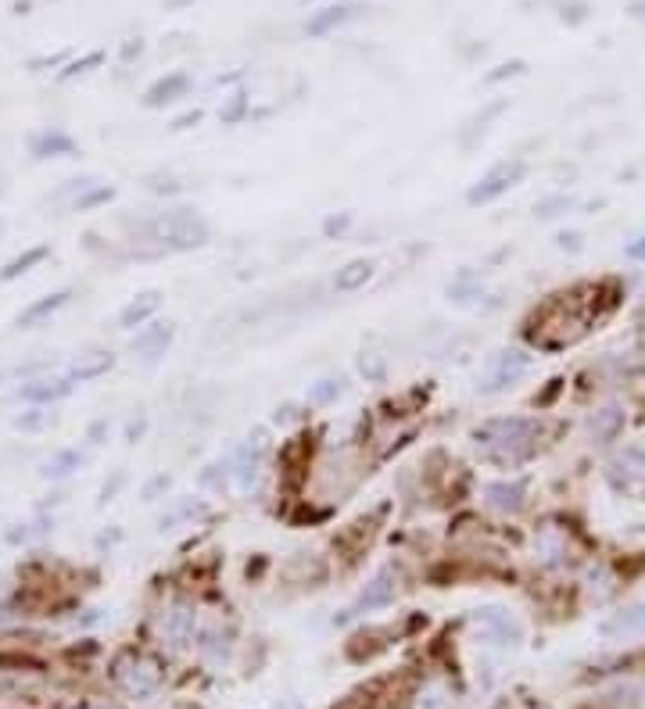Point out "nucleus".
Segmentation results:
<instances>
[{
    "label": "nucleus",
    "instance_id": "nucleus-14",
    "mask_svg": "<svg viewBox=\"0 0 645 709\" xmlns=\"http://www.w3.org/2000/svg\"><path fill=\"white\" fill-rule=\"evenodd\" d=\"M574 556L567 530L563 527H538L534 530V563L542 570H563Z\"/></svg>",
    "mask_w": 645,
    "mask_h": 709
},
{
    "label": "nucleus",
    "instance_id": "nucleus-55",
    "mask_svg": "<svg viewBox=\"0 0 645 709\" xmlns=\"http://www.w3.org/2000/svg\"><path fill=\"white\" fill-rule=\"evenodd\" d=\"M0 380H4V373H0Z\"/></svg>",
    "mask_w": 645,
    "mask_h": 709
},
{
    "label": "nucleus",
    "instance_id": "nucleus-26",
    "mask_svg": "<svg viewBox=\"0 0 645 709\" xmlns=\"http://www.w3.org/2000/svg\"><path fill=\"white\" fill-rule=\"evenodd\" d=\"M344 391H348V384H344V376H319V380H312L309 391H305V409L312 412H323V409H334L337 402L344 398Z\"/></svg>",
    "mask_w": 645,
    "mask_h": 709
},
{
    "label": "nucleus",
    "instance_id": "nucleus-6",
    "mask_svg": "<svg viewBox=\"0 0 645 709\" xmlns=\"http://www.w3.org/2000/svg\"><path fill=\"white\" fill-rule=\"evenodd\" d=\"M527 176H531V162H527V158H502V162H495L488 172H481V176L470 183V190H466V205L470 208L495 205V201H502L509 190L520 187Z\"/></svg>",
    "mask_w": 645,
    "mask_h": 709
},
{
    "label": "nucleus",
    "instance_id": "nucleus-21",
    "mask_svg": "<svg viewBox=\"0 0 645 709\" xmlns=\"http://www.w3.org/2000/svg\"><path fill=\"white\" fill-rule=\"evenodd\" d=\"M29 154L36 162H51V158H76L79 144L65 133V129H40L29 137Z\"/></svg>",
    "mask_w": 645,
    "mask_h": 709
},
{
    "label": "nucleus",
    "instance_id": "nucleus-37",
    "mask_svg": "<svg viewBox=\"0 0 645 709\" xmlns=\"http://www.w3.org/2000/svg\"><path fill=\"white\" fill-rule=\"evenodd\" d=\"M112 201H115V187H108V183H94L86 194H79L76 201H72L69 212H94V208L112 205Z\"/></svg>",
    "mask_w": 645,
    "mask_h": 709
},
{
    "label": "nucleus",
    "instance_id": "nucleus-1",
    "mask_svg": "<svg viewBox=\"0 0 645 709\" xmlns=\"http://www.w3.org/2000/svg\"><path fill=\"white\" fill-rule=\"evenodd\" d=\"M542 441H545V419L520 416V412L488 416L470 430V445L477 452V459L502 473L524 470L527 462L538 459Z\"/></svg>",
    "mask_w": 645,
    "mask_h": 709
},
{
    "label": "nucleus",
    "instance_id": "nucleus-20",
    "mask_svg": "<svg viewBox=\"0 0 645 709\" xmlns=\"http://www.w3.org/2000/svg\"><path fill=\"white\" fill-rule=\"evenodd\" d=\"M190 86H194V79L187 72H165L162 79H155L144 90V108H169V104L183 101L190 94Z\"/></svg>",
    "mask_w": 645,
    "mask_h": 709
},
{
    "label": "nucleus",
    "instance_id": "nucleus-54",
    "mask_svg": "<svg viewBox=\"0 0 645 709\" xmlns=\"http://www.w3.org/2000/svg\"><path fill=\"white\" fill-rule=\"evenodd\" d=\"M642 709H645V699H642Z\"/></svg>",
    "mask_w": 645,
    "mask_h": 709
},
{
    "label": "nucleus",
    "instance_id": "nucleus-22",
    "mask_svg": "<svg viewBox=\"0 0 645 709\" xmlns=\"http://www.w3.org/2000/svg\"><path fill=\"white\" fill-rule=\"evenodd\" d=\"M72 301V291H54V294H43V298L29 301L22 312H18L15 326L18 330H36V326H43L51 316H58L61 308Z\"/></svg>",
    "mask_w": 645,
    "mask_h": 709
},
{
    "label": "nucleus",
    "instance_id": "nucleus-28",
    "mask_svg": "<svg viewBox=\"0 0 645 709\" xmlns=\"http://www.w3.org/2000/svg\"><path fill=\"white\" fill-rule=\"evenodd\" d=\"M359 4H334L327 11H316V15L305 22V36H330L334 29H341L344 22H352L359 15Z\"/></svg>",
    "mask_w": 645,
    "mask_h": 709
},
{
    "label": "nucleus",
    "instance_id": "nucleus-19",
    "mask_svg": "<svg viewBox=\"0 0 645 709\" xmlns=\"http://www.w3.org/2000/svg\"><path fill=\"white\" fill-rule=\"evenodd\" d=\"M473 624H481V631L491 634V638H499L502 645H516V641L524 638V631H520V624H516V616L499 606L473 609Z\"/></svg>",
    "mask_w": 645,
    "mask_h": 709
},
{
    "label": "nucleus",
    "instance_id": "nucleus-9",
    "mask_svg": "<svg viewBox=\"0 0 645 709\" xmlns=\"http://www.w3.org/2000/svg\"><path fill=\"white\" fill-rule=\"evenodd\" d=\"M531 498V473H502V477L481 484V505L491 516H520Z\"/></svg>",
    "mask_w": 645,
    "mask_h": 709
},
{
    "label": "nucleus",
    "instance_id": "nucleus-4",
    "mask_svg": "<svg viewBox=\"0 0 645 709\" xmlns=\"http://www.w3.org/2000/svg\"><path fill=\"white\" fill-rule=\"evenodd\" d=\"M402 584H405L402 563H384L370 581L355 591L352 602L334 616V627H348V624H355V620H362V616L377 613V609H387L398 595H402Z\"/></svg>",
    "mask_w": 645,
    "mask_h": 709
},
{
    "label": "nucleus",
    "instance_id": "nucleus-25",
    "mask_svg": "<svg viewBox=\"0 0 645 709\" xmlns=\"http://www.w3.org/2000/svg\"><path fill=\"white\" fill-rule=\"evenodd\" d=\"M208 513H212V509H208L205 498L183 495L158 516V530H172V527H180V523H198V520H205Z\"/></svg>",
    "mask_w": 645,
    "mask_h": 709
},
{
    "label": "nucleus",
    "instance_id": "nucleus-52",
    "mask_svg": "<svg viewBox=\"0 0 645 709\" xmlns=\"http://www.w3.org/2000/svg\"><path fill=\"white\" fill-rule=\"evenodd\" d=\"M183 4H190V0H169V8H183Z\"/></svg>",
    "mask_w": 645,
    "mask_h": 709
},
{
    "label": "nucleus",
    "instance_id": "nucleus-12",
    "mask_svg": "<svg viewBox=\"0 0 645 709\" xmlns=\"http://www.w3.org/2000/svg\"><path fill=\"white\" fill-rule=\"evenodd\" d=\"M606 477L617 491H631V487L645 484V441L638 445H624L610 455L606 462Z\"/></svg>",
    "mask_w": 645,
    "mask_h": 709
},
{
    "label": "nucleus",
    "instance_id": "nucleus-17",
    "mask_svg": "<svg viewBox=\"0 0 645 709\" xmlns=\"http://www.w3.org/2000/svg\"><path fill=\"white\" fill-rule=\"evenodd\" d=\"M162 301H165L162 291H140L137 298H129L126 305H122V312H119V330L137 334L140 326H147L151 319H158Z\"/></svg>",
    "mask_w": 645,
    "mask_h": 709
},
{
    "label": "nucleus",
    "instance_id": "nucleus-42",
    "mask_svg": "<svg viewBox=\"0 0 645 709\" xmlns=\"http://www.w3.org/2000/svg\"><path fill=\"white\" fill-rule=\"evenodd\" d=\"M169 487H172L169 473H155V477L140 487V498H144V502H162V498L169 495Z\"/></svg>",
    "mask_w": 645,
    "mask_h": 709
},
{
    "label": "nucleus",
    "instance_id": "nucleus-3",
    "mask_svg": "<svg viewBox=\"0 0 645 709\" xmlns=\"http://www.w3.org/2000/svg\"><path fill=\"white\" fill-rule=\"evenodd\" d=\"M198 631H201V609H198V598L194 595H169L158 606L155 613V634L169 652H183L190 649L194 641H198Z\"/></svg>",
    "mask_w": 645,
    "mask_h": 709
},
{
    "label": "nucleus",
    "instance_id": "nucleus-31",
    "mask_svg": "<svg viewBox=\"0 0 645 709\" xmlns=\"http://www.w3.org/2000/svg\"><path fill=\"white\" fill-rule=\"evenodd\" d=\"M86 466V455L79 452V448H61V452H54L51 459L40 466V477L43 480H69L72 473H79Z\"/></svg>",
    "mask_w": 645,
    "mask_h": 709
},
{
    "label": "nucleus",
    "instance_id": "nucleus-10",
    "mask_svg": "<svg viewBox=\"0 0 645 709\" xmlns=\"http://www.w3.org/2000/svg\"><path fill=\"white\" fill-rule=\"evenodd\" d=\"M194 649H198L201 663H205L208 670H223L226 663H230L233 649H237V631H233V624L223 620V616H219V620H208V624H201Z\"/></svg>",
    "mask_w": 645,
    "mask_h": 709
},
{
    "label": "nucleus",
    "instance_id": "nucleus-29",
    "mask_svg": "<svg viewBox=\"0 0 645 709\" xmlns=\"http://www.w3.org/2000/svg\"><path fill=\"white\" fill-rule=\"evenodd\" d=\"M413 709H456V692H452V684L441 681V677L423 681L413 695Z\"/></svg>",
    "mask_w": 645,
    "mask_h": 709
},
{
    "label": "nucleus",
    "instance_id": "nucleus-48",
    "mask_svg": "<svg viewBox=\"0 0 645 709\" xmlns=\"http://www.w3.org/2000/svg\"><path fill=\"white\" fill-rule=\"evenodd\" d=\"M624 258H628V262H645V233L624 244Z\"/></svg>",
    "mask_w": 645,
    "mask_h": 709
},
{
    "label": "nucleus",
    "instance_id": "nucleus-23",
    "mask_svg": "<svg viewBox=\"0 0 645 709\" xmlns=\"http://www.w3.org/2000/svg\"><path fill=\"white\" fill-rule=\"evenodd\" d=\"M115 369V351L108 348H94V351H83V355H76V359L69 362V373L76 384H86V380H97V376L112 373Z\"/></svg>",
    "mask_w": 645,
    "mask_h": 709
},
{
    "label": "nucleus",
    "instance_id": "nucleus-30",
    "mask_svg": "<svg viewBox=\"0 0 645 709\" xmlns=\"http://www.w3.org/2000/svg\"><path fill=\"white\" fill-rule=\"evenodd\" d=\"M577 208H581V201H577L574 194L556 190V194H545L534 201V219H538V223H556V219H567Z\"/></svg>",
    "mask_w": 645,
    "mask_h": 709
},
{
    "label": "nucleus",
    "instance_id": "nucleus-27",
    "mask_svg": "<svg viewBox=\"0 0 645 709\" xmlns=\"http://www.w3.org/2000/svg\"><path fill=\"white\" fill-rule=\"evenodd\" d=\"M506 112H509V101H491L484 112H477L463 126V133H459V147H463V151H473V147L484 140V133L491 129V122L499 119V115H506Z\"/></svg>",
    "mask_w": 645,
    "mask_h": 709
},
{
    "label": "nucleus",
    "instance_id": "nucleus-47",
    "mask_svg": "<svg viewBox=\"0 0 645 709\" xmlns=\"http://www.w3.org/2000/svg\"><path fill=\"white\" fill-rule=\"evenodd\" d=\"M108 430H112V423H108V419H94V423H90V427H86V441H90V445H104V441H108Z\"/></svg>",
    "mask_w": 645,
    "mask_h": 709
},
{
    "label": "nucleus",
    "instance_id": "nucleus-45",
    "mask_svg": "<svg viewBox=\"0 0 645 709\" xmlns=\"http://www.w3.org/2000/svg\"><path fill=\"white\" fill-rule=\"evenodd\" d=\"M122 487H126V470H115L112 477H108V480H104V484H101V498H97V505L115 502V498H119Z\"/></svg>",
    "mask_w": 645,
    "mask_h": 709
},
{
    "label": "nucleus",
    "instance_id": "nucleus-44",
    "mask_svg": "<svg viewBox=\"0 0 645 709\" xmlns=\"http://www.w3.org/2000/svg\"><path fill=\"white\" fill-rule=\"evenodd\" d=\"M552 244H556L559 251H567V255H581V251H585V237L577 230H559L556 237H552Z\"/></svg>",
    "mask_w": 645,
    "mask_h": 709
},
{
    "label": "nucleus",
    "instance_id": "nucleus-15",
    "mask_svg": "<svg viewBox=\"0 0 645 709\" xmlns=\"http://www.w3.org/2000/svg\"><path fill=\"white\" fill-rule=\"evenodd\" d=\"M599 634L606 641H628V638H645V598L631 602V606L617 609L599 624Z\"/></svg>",
    "mask_w": 645,
    "mask_h": 709
},
{
    "label": "nucleus",
    "instance_id": "nucleus-34",
    "mask_svg": "<svg viewBox=\"0 0 645 709\" xmlns=\"http://www.w3.org/2000/svg\"><path fill=\"white\" fill-rule=\"evenodd\" d=\"M198 484L205 487V491H212V495H226V491H233V470H230V455H223V459L208 462L205 470L198 473Z\"/></svg>",
    "mask_w": 645,
    "mask_h": 709
},
{
    "label": "nucleus",
    "instance_id": "nucleus-49",
    "mask_svg": "<svg viewBox=\"0 0 645 709\" xmlns=\"http://www.w3.org/2000/svg\"><path fill=\"white\" fill-rule=\"evenodd\" d=\"M147 187L155 190V194H169V197H172V194H180L183 183H180V180H172V176H165V180H151Z\"/></svg>",
    "mask_w": 645,
    "mask_h": 709
},
{
    "label": "nucleus",
    "instance_id": "nucleus-51",
    "mask_svg": "<svg viewBox=\"0 0 645 709\" xmlns=\"http://www.w3.org/2000/svg\"><path fill=\"white\" fill-rule=\"evenodd\" d=\"M631 15H635V18H645V0H635V4H631Z\"/></svg>",
    "mask_w": 645,
    "mask_h": 709
},
{
    "label": "nucleus",
    "instance_id": "nucleus-43",
    "mask_svg": "<svg viewBox=\"0 0 645 709\" xmlns=\"http://www.w3.org/2000/svg\"><path fill=\"white\" fill-rule=\"evenodd\" d=\"M101 61H104V54H101V51H90V54H86V58L72 61V65H69V69H65V72H58V79H65V83H69V79H76V76H86V72L97 69Z\"/></svg>",
    "mask_w": 645,
    "mask_h": 709
},
{
    "label": "nucleus",
    "instance_id": "nucleus-11",
    "mask_svg": "<svg viewBox=\"0 0 645 709\" xmlns=\"http://www.w3.org/2000/svg\"><path fill=\"white\" fill-rule=\"evenodd\" d=\"M172 341H176V323H172V319H151V323L140 326L137 334H133L129 351H133L140 362L155 366V362H162L165 355H169Z\"/></svg>",
    "mask_w": 645,
    "mask_h": 709
},
{
    "label": "nucleus",
    "instance_id": "nucleus-16",
    "mask_svg": "<svg viewBox=\"0 0 645 709\" xmlns=\"http://www.w3.org/2000/svg\"><path fill=\"white\" fill-rule=\"evenodd\" d=\"M76 387L72 376H36V380H26V384L18 387V398L26 405H43V409H51V405L65 402Z\"/></svg>",
    "mask_w": 645,
    "mask_h": 709
},
{
    "label": "nucleus",
    "instance_id": "nucleus-38",
    "mask_svg": "<svg viewBox=\"0 0 645 709\" xmlns=\"http://www.w3.org/2000/svg\"><path fill=\"white\" fill-rule=\"evenodd\" d=\"M54 423V412H47L43 405H29L22 416H15V430H22V434H40V430H47Z\"/></svg>",
    "mask_w": 645,
    "mask_h": 709
},
{
    "label": "nucleus",
    "instance_id": "nucleus-2",
    "mask_svg": "<svg viewBox=\"0 0 645 709\" xmlns=\"http://www.w3.org/2000/svg\"><path fill=\"white\" fill-rule=\"evenodd\" d=\"M137 244H151V258L198 251L212 240V226L194 208H165L137 226Z\"/></svg>",
    "mask_w": 645,
    "mask_h": 709
},
{
    "label": "nucleus",
    "instance_id": "nucleus-13",
    "mask_svg": "<svg viewBox=\"0 0 645 709\" xmlns=\"http://www.w3.org/2000/svg\"><path fill=\"white\" fill-rule=\"evenodd\" d=\"M588 441L599 448H610L613 441H617L620 434H624V427H628V405L624 402H602L595 405L592 412H588Z\"/></svg>",
    "mask_w": 645,
    "mask_h": 709
},
{
    "label": "nucleus",
    "instance_id": "nucleus-8",
    "mask_svg": "<svg viewBox=\"0 0 645 709\" xmlns=\"http://www.w3.org/2000/svg\"><path fill=\"white\" fill-rule=\"evenodd\" d=\"M230 470H233V491L244 498L262 491V480L269 470V445L262 437H244L241 445L230 452Z\"/></svg>",
    "mask_w": 645,
    "mask_h": 709
},
{
    "label": "nucleus",
    "instance_id": "nucleus-40",
    "mask_svg": "<svg viewBox=\"0 0 645 709\" xmlns=\"http://www.w3.org/2000/svg\"><path fill=\"white\" fill-rule=\"evenodd\" d=\"M524 72H527V61H520V58L502 61V65H495V72H488V76H484V86H499V83H506V79L524 76Z\"/></svg>",
    "mask_w": 645,
    "mask_h": 709
},
{
    "label": "nucleus",
    "instance_id": "nucleus-18",
    "mask_svg": "<svg viewBox=\"0 0 645 709\" xmlns=\"http://www.w3.org/2000/svg\"><path fill=\"white\" fill-rule=\"evenodd\" d=\"M373 280H377V262L359 255V258H348V262L337 269L330 287H334L337 294H359V291H366Z\"/></svg>",
    "mask_w": 645,
    "mask_h": 709
},
{
    "label": "nucleus",
    "instance_id": "nucleus-53",
    "mask_svg": "<svg viewBox=\"0 0 645 709\" xmlns=\"http://www.w3.org/2000/svg\"><path fill=\"white\" fill-rule=\"evenodd\" d=\"M0 233H4V219H0Z\"/></svg>",
    "mask_w": 645,
    "mask_h": 709
},
{
    "label": "nucleus",
    "instance_id": "nucleus-5",
    "mask_svg": "<svg viewBox=\"0 0 645 709\" xmlns=\"http://www.w3.org/2000/svg\"><path fill=\"white\" fill-rule=\"evenodd\" d=\"M108 674H112V684L122 695H129V699H137V702L155 699L165 684L162 663L137 649L119 652V656L112 659V670H108Z\"/></svg>",
    "mask_w": 645,
    "mask_h": 709
},
{
    "label": "nucleus",
    "instance_id": "nucleus-36",
    "mask_svg": "<svg viewBox=\"0 0 645 709\" xmlns=\"http://www.w3.org/2000/svg\"><path fill=\"white\" fill-rule=\"evenodd\" d=\"M251 119V97L244 86H237L230 97H223V108H219V122L223 126H241V122Z\"/></svg>",
    "mask_w": 645,
    "mask_h": 709
},
{
    "label": "nucleus",
    "instance_id": "nucleus-39",
    "mask_svg": "<svg viewBox=\"0 0 645 709\" xmlns=\"http://www.w3.org/2000/svg\"><path fill=\"white\" fill-rule=\"evenodd\" d=\"M355 230V212H330L323 223H319V233L323 240H344Z\"/></svg>",
    "mask_w": 645,
    "mask_h": 709
},
{
    "label": "nucleus",
    "instance_id": "nucleus-33",
    "mask_svg": "<svg viewBox=\"0 0 645 709\" xmlns=\"http://www.w3.org/2000/svg\"><path fill=\"white\" fill-rule=\"evenodd\" d=\"M581 584H585V595L588 598H595V602H606V598L617 591V573H613L606 563H588Z\"/></svg>",
    "mask_w": 645,
    "mask_h": 709
},
{
    "label": "nucleus",
    "instance_id": "nucleus-35",
    "mask_svg": "<svg viewBox=\"0 0 645 709\" xmlns=\"http://www.w3.org/2000/svg\"><path fill=\"white\" fill-rule=\"evenodd\" d=\"M355 373L366 380V384H387V373H391V362L380 351H359L355 355Z\"/></svg>",
    "mask_w": 645,
    "mask_h": 709
},
{
    "label": "nucleus",
    "instance_id": "nucleus-24",
    "mask_svg": "<svg viewBox=\"0 0 645 709\" xmlns=\"http://www.w3.org/2000/svg\"><path fill=\"white\" fill-rule=\"evenodd\" d=\"M445 294H448V301L452 305H481L484 301V276L477 273V269H459L456 276H452V283L445 287Z\"/></svg>",
    "mask_w": 645,
    "mask_h": 709
},
{
    "label": "nucleus",
    "instance_id": "nucleus-41",
    "mask_svg": "<svg viewBox=\"0 0 645 709\" xmlns=\"http://www.w3.org/2000/svg\"><path fill=\"white\" fill-rule=\"evenodd\" d=\"M94 176H76V180H65V187L54 190V201H65V205H72L79 194H86V190L94 187Z\"/></svg>",
    "mask_w": 645,
    "mask_h": 709
},
{
    "label": "nucleus",
    "instance_id": "nucleus-32",
    "mask_svg": "<svg viewBox=\"0 0 645 709\" xmlns=\"http://www.w3.org/2000/svg\"><path fill=\"white\" fill-rule=\"evenodd\" d=\"M51 258V248L47 244H33V248H26L22 255H15L11 262H4V269H0V283H15L18 276L33 273L36 265H43Z\"/></svg>",
    "mask_w": 645,
    "mask_h": 709
},
{
    "label": "nucleus",
    "instance_id": "nucleus-46",
    "mask_svg": "<svg viewBox=\"0 0 645 709\" xmlns=\"http://www.w3.org/2000/svg\"><path fill=\"white\" fill-rule=\"evenodd\" d=\"M144 434H147V416L140 412V416H133L126 423V445H140V441H144Z\"/></svg>",
    "mask_w": 645,
    "mask_h": 709
},
{
    "label": "nucleus",
    "instance_id": "nucleus-50",
    "mask_svg": "<svg viewBox=\"0 0 645 709\" xmlns=\"http://www.w3.org/2000/svg\"><path fill=\"white\" fill-rule=\"evenodd\" d=\"M205 119V115L194 108V112H187V115H180V119H172V133H183V129H190V126H198V122Z\"/></svg>",
    "mask_w": 645,
    "mask_h": 709
},
{
    "label": "nucleus",
    "instance_id": "nucleus-7",
    "mask_svg": "<svg viewBox=\"0 0 645 709\" xmlns=\"http://www.w3.org/2000/svg\"><path fill=\"white\" fill-rule=\"evenodd\" d=\"M534 369V355L527 348H499L488 355L484 373L477 376V394H506Z\"/></svg>",
    "mask_w": 645,
    "mask_h": 709
}]
</instances>
